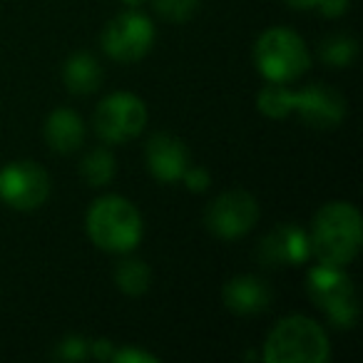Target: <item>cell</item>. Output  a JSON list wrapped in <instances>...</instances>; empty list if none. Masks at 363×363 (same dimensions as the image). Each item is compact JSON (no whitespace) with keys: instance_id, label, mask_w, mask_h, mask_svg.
<instances>
[{"instance_id":"15","label":"cell","mask_w":363,"mask_h":363,"mask_svg":"<svg viewBox=\"0 0 363 363\" xmlns=\"http://www.w3.org/2000/svg\"><path fill=\"white\" fill-rule=\"evenodd\" d=\"M62 80L72 95H92L102 82V65L90 52H75L62 65Z\"/></svg>"},{"instance_id":"24","label":"cell","mask_w":363,"mask_h":363,"mask_svg":"<svg viewBox=\"0 0 363 363\" xmlns=\"http://www.w3.org/2000/svg\"><path fill=\"white\" fill-rule=\"evenodd\" d=\"M112 351H115V346H112L110 341H90V356L97 358V361H110L112 358Z\"/></svg>"},{"instance_id":"21","label":"cell","mask_w":363,"mask_h":363,"mask_svg":"<svg viewBox=\"0 0 363 363\" xmlns=\"http://www.w3.org/2000/svg\"><path fill=\"white\" fill-rule=\"evenodd\" d=\"M110 361H115V363H157L160 358H157L155 353L145 351V348L125 346V348H115Z\"/></svg>"},{"instance_id":"1","label":"cell","mask_w":363,"mask_h":363,"mask_svg":"<svg viewBox=\"0 0 363 363\" xmlns=\"http://www.w3.org/2000/svg\"><path fill=\"white\" fill-rule=\"evenodd\" d=\"M257 107L272 120H286L296 115L313 130H333L346 117L343 95L321 82H313L303 90H289L284 82H269L259 90Z\"/></svg>"},{"instance_id":"7","label":"cell","mask_w":363,"mask_h":363,"mask_svg":"<svg viewBox=\"0 0 363 363\" xmlns=\"http://www.w3.org/2000/svg\"><path fill=\"white\" fill-rule=\"evenodd\" d=\"M155 26L137 8L122 11L102 30V50L115 62H140L155 45Z\"/></svg>"},{"instance_id":"17","label":"cell","mask_w":363,"mask_h":363,"mask_svg":"<svg viewBox=\"0 0 363 363\" xmlns=\"http://www.w3.org/2000/svg\"><path fill=\"white\" fill-rule=\"evenodd\" d=\"M150 281H152L150 267L145 262H140V259H127V262L117 264L115 284L127 296H142L150 289Z\"/></svg>"},{"instance_id":"18","label":"cell","mask_w":363,"mask_h":363,"mask_svg":"<svg viewBox=\"0 0 363 363\" xmlns=\"http://www.w3.org/2000/svg\"><path fill=\"white\" fill-rule=\"evenodd\" d=\"M318 57L331 67H348L358 57V43L351 35H328L318 48Z\"/></svg>"},{"instance_id":"2","label":"cell","mask_w":363,"mask_h":363,"mask_svg":"<svg viewBox=\"0 0 363 363\" xmlns=\"http://www.w3.org/2000/svg\"><path fill=\"white\" fill-rule=\"evenodd\" d=\"M363 244V219L351 202H328L316 212L308 229L311 257L323 267H346Z\"/></svg>"},{"instance_id":"19","label":"cell","mask_w":363,"mask_h":363,"mask_svg":"<svg viewBox=\"0 0 363 363\" xmlns=\"http://www.w3.org/2000/svg\"><path fill=\"white\" fill-rule=\"evenodd\" d=\"M152 8L167 23H187L199 11V0H152Z\"/></svg>"},{"instance_id":"14","label":"cell","mask_w":363,"mask_h":363,"mask_svg":"<svg viewBox=\"0 0 363 363\" xmlns=\"http://www.w3.org/2000/svg\"><path fill=\"white\" fill-rule=\"evenodd\" d=\"M43 135H45V142L52 152L70 155V152L80 150L82 142H85V122L70 107H57L45 120Z\"/></svg>"},{"instance_id":"4","label":"cell","mask_w":363,"mask_h":363,"mask_svg":"<svg viewBox=\"0 0 363 363\" xmlns=\"http://www.w3.org/2000/svg\"><path fill=\"white\" fill-rule=\"evenodd\" d=\"M262 358L267 363H326L331 358L328 333L318 321L294 313L269 331Z\"/></svg>"},{"instance_id":"12","label":"cell","mask_w":363,"mask_h":363,"mask_svg":"<svg viewBox=\"0 0 363 363\" xmlns=\"http://www.w3.org/2000/svg\"><path fill=\"white\" fill-rule=\"evenodd\" d=\"M145 160L152 177L157 182H162V184L182 182L187 167L192 164L187 145L177 135H169V132H157V135L150 137V142L145 147Z\"/></svg>"},{"instance_id":"9","label":"cell","mask_w":363,"mask_h":363,"mask_svg":"<svg viewBox=\"0 0 363 363\" xmlns=\"http://www.w3.org/2000/svg\"><path fill=\"white\" fill-rule=\"evenodd\" d=\"M50 197V177L38 162L18 160L0 169V199L18 212H33Z\"/></svg>"},{"instance_id":"23","label":"cell","mask_w":363,"mask_h":363,"mask_svg":"<svg viewBox=\"0 0 363 363\" xmlns=\"http://www.w3.org/2000/svg\"><path fill=\"white\" fill-rule=\"evenodd\" d=\"M348 3H351V0H321L316 6V11L326 18H341L343 13L348 11Z\"/></svg>"},{"instance_id":"10","label":"cell","mask_w":363,"mask_h":363,"mask_svg":"<svg viewBox=\"0 0 363 363\" xmlns=\"http://www.w3.org/2000/svg\"><path fill=\"white\" fill-rule=\"evenodd\" d=\"M259 214L262 212H259V202L254 199V194L244 192V189H229L207 207L204 224L214 237L232 242L257 227Z\"/></svg>"},{"instance_id":"6","label":"cell","mask_w":363,"mask_h":363,"mask_svg":"<svg viewBox=\"0 0 363 363\" xmlns=\"http://www.w3.org/2000/svg\"><path fill=\"white\" fill-rule=\"evenodd\" d=\"M306 291L313 306L328 318V323L336 328H353L361 316L358 294L351 277L343 272V267H316L308 269Z\"/></svg>"},{"instance_id":"11","label":"cell","mask_w":363,"mask_h":363,"mask_svg":"<svg viewBox=\"0 0 363 363\" xmlns=\"http://www.w3.org/2000/svg\"><path fill=\"white\" fill-rule=\"evenodd\" d=\"M259 259L267 267H301L311 259L308 232L298 224H279L259 244Z\"/></svg>"},{"instance_id":"16","label":"cell","mask_w":363,"mask_h":363,"mask_svg":"<svg viewBox=\"0 0 363 363\" xmlns=\"http://www.w3.org/2000/svg\"><path fill=\"white\" fill-rule=\"evenodd\" d=\"M80 174L90 187H105V184H110L112 177H115V157H112V152L107 147L90 150L80 164Z\"/></svg>"},{"instance_id":"25","label":"cell","mask_w":363,"mask_h":363,"mask_svg":"<svg viewBox=\"0 0 363 363\" xmlns=\"http://www.w3.org/2000/svg\"><path fill=\"white\" fill-rule=\"evenodd\" d=\"M321 0H286V6L294 8V11H313Z\"/></svg>"},{"instance_id":"13","label":"cell","mask_w":363,"mask_h":363,"mask_svg":"<svg viewBox=\"0 0 363 363\" xmlns=\"http://www.w3.org/2000/svg\"><path fill=\"white\" fill-rule=\"evenodd\" d=\"M222 301L237 316H257L272 306V289L262 277L239 274L224 284Z\"/></svg>"},{"instance_id":"22","label":"cell","mask_w":363,"mask_h":363,"mask_svg":"<svg viewBox=\"0 0 363 363\" xmlns=\"http://www.w3.org/2000/svg\"><path fill=\"white\" fill-rule=\"evenodd\" d=\"M182 182H184V187L189 189V192H207L209 189V182H212V177H209V172L204 169V167H187V172H184V177H182Z\"/></svg>"},{"instance_id":"8","label":"cell","mask_w":363,"mask_h":363,"mask_svg":"<svg viewBox=\"0 0 363 363\" xmlns=\"http://www.w3.org/2000/svg\"><path fill=\"white\" fill-rule=\"evenodd\" d=\"M147 105L132 92H112L95 110V132L107 145H122L145 132Z\"/></svg>"},{"instance_id":"5","label":"cell","mask_w":363,"mask_h":363,"mask_svg":"<svg viewBox=\"0 0 363 363\" xmlns=\"http://www.w3.org/2000/svg\"><path fill=\"white\" fill-rule=\"evenodd\" d=\"M254 65L267 82L289 85L311 67V52L298 33L289 28H269L254 43Z\"/></svg>"},{"instance_id":"3","label":"cell","mask_w":363,"mask_h":363,"mask_svg":"<svg viewBox=\"0 0 363 363\" xmlns=\"http://www.w3.org/2000/svg\"><path fill=\"white\" fill-rule=\"evenodd\" d=\"M87 237L97 249L110 254L135 252L145 234L142 214L130 199L120 194H105L95 199L85 217Z\"/></svg>"},{"instance_id":"26","label":"cell","mask_w":363,"mask_h":363,"mask_svg":"<svg viewBox=\"0 0 363 363\" xmlns=\"http://www.w3.org/2000/svg\"><path fill=\"white\" fill-rule=\"evenodd\" d=\"M122 3H125L127 8H140V6H145L147 0H122Z\"/></svg>"},{"instance_id":"20","label":"cell","mask_w":363,"mask_h":363,"mask_svg":"<svg viewBox=\"0 0 363 363\" xmlns=\"http://www.w3.org/2000/svg\"><path fill=\"white\" fill-rule=\"evenodd\" d=\"M57 358L62 361H82V358L90 356V341L85 336H67L57 343Z\"/></svg>"}]
</instances>
